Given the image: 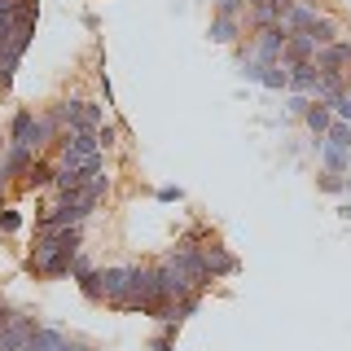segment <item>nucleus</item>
Here are the masks:
<instances>
[{
    "label": "nucleus",
    "instance_id": "obj_1",
    "mask_svg": "<svg viewBox=\"0 0 351 351\" xmlns=\"http://www.w3.org/2000/svg\"><path fill=\"white\" fill-rule=\"evenodd\" d=\"M58 110L62 128L66 132H97L110 119V110L101 106V97H58V101H49Z\"/></svg>",
    "mask_w": 351,
    "mask_h": 351
},
{
    "label": "nucleus",
    "instance_id": "obj_2",
    "mask_svg": "<svg viewBox=\"0 0 351 351\" xmlns=\"http://www.w3.org/2000/svg\"><path fill=\"white\" fill-rule=\"evenodd\" d=\"M162 263L180 272V281L189 285L193 294H206V290L215 285V277H211V268H206V255H202V250H184V246H176V241H171V246L162 250Z\"/></svg>",
    "mask_w": 351,
    "mask_h": 351
},
{
    "label": "nucleus",
    "instance_id": "obj_3",
    "mask_svg": "<svg viewBox=\"0 0 351 351\" xmlns=\"http://www.w3.org/2000/svg\"><path fill=\"white\" fill-rule=\"evenodd\" d=\"M101 145H97V132H62L58 145H53V158L62 167H84L88 158H97Z\"/></svg>",
    "mask_w": 351,
    "mask_h": 351
},
{
    "label": "nucleus",
    "instance_id": "obj_4",
    "mask_svg": "<svg viewBox=\"0 0 351 351\" xmlns=\"http://www.w3.org/2000/svg\"><path fill=\"white\" fill-rule=\"evenodd\" d=\"M101 294H106V307L123 312L132 299V263H101Z\"/></svg>",
    "mask_w": 351,
    "mask_h": 351
},
{
    "label": "nucleus",
    "instance_id": "obj_5",
    "mask_svg": "<svg viewBox=\"0 0 351 351\" xmlns=\"http://www.w3.org/2000/svg\"><path fill=\"white\" fill-rule=\"evenodd\" d=\"M40 329V316L31 312V307H14V316H9V325L0 329V351H22L27 347V338Z\"/></svg>",
    "mask_w": 351,
    "mask_h": 351
},
{
    "label": "nucleus",
    "instance_id": "obj_6",
    "mask_svg": "<svg viewBox=\"0 0 351 351\" xmlns=\"http://www.w3.org/2000/svg\"><path fill=\"white\" fill-rule=\"evenodd\" d=\"M250 49H255V58L263 62V66H281V49H285V40H290V31L281 27H263V31H250Z\"/></svg>",
    "mask_w": 351,
    "mask_h": 351
},
{
    "label": "nucleus",
    "instance_id": "obj_7",
    "mask_svg": "<svg viewBox=\"0 0 351 351\" xmlns=\"http://www.w3.org/2000/svg\"><path fill=\"white\" fill-rule=\"evenodd\" d=\"M316 71H321V75H334V80H347V71H351V36L334 40L329 49L316 53Z\"/></svg>",
    "mask_w": 351,
    "mask_h": 351
},
{
    "label": "nucleus",
    "instance_id": "obj_8",
    "mask_svg": "<svg viewBox=\"0 0 351 351\" xmlns=\"http://www.w3.org/2000/svg\"><path fill=\"white\" fill-rule=\"evenodd\" d=\"M202 255H206V268H211V277H215V281H233L237 272H241V259H237V255H233V250H228L219 237L206 241Z\"/></svg>",
    "mask_w": 351,
    "mask_h": 351
},
{
    "label": "nucleus",
    "instance_id": "obj_9",
    "mask_svg": "<svg viewBox=\"0 0 351 351\" xmlns=\"http://www.w3.org/2000/svg\"><path fill=\"white\" fill-rule=\"evenodd\" d=\"M53 176H58V158H53V154H40V158L31 162V171L18 180L14 193H44V189H53Z\"/></svg>",
    "mask_w": 351,
    "mask_h": 351
},
{
    "label": "nucleus",
    "instance_id": "obj_10",
    "mask_svg": "<svg viewBox=\"0 0 351 351\" xmlns=\"http://www.w3.org/2000/svg\"><path fill=\"white\" fill-rule=\"evenodd\" d=\"M5 136H9V145H27L31 149V141H36V110L18 106L14 114H9V123H5Z\"/></svg>",
    "mask_w": 351,
    "mask_h": 351
},
{
    "label": "nucleus",
    "instance_id": "obj_11",
    "mask_svg": "<svg viewBox=\"0 0 351 351\" xmlns=\"http://www.w3.org/2000/svg\"><path fill=\"white\" fill-rule=\"evenodd\" d=\"M206 36H211V44L233 49V44L246 40V22H241V18H219V14H211V22H206Z\"/></svg>",
    "mask_w": 351,
    "mask_h": 351
},
{
    "label": "nucleus",
    "instance_id": "obj_12",
    "mask_svg": "<svg viewBox=\"0 0 351 351\" xmlns=\"http://www.w3.org/2000/svg\"><path fill=\"white\" fill-rule=\"evenodd\" d=\"M321 14H325V0H321V5H303V0H294V9L281 18V27L290 31V36H307V31L316 27V18H321Z\"/></svg>",
    "mask_w": 351,
    "mask_h": 351
},
{
    "label": "nucleus",
    "instance_id": "obj_13",
    "mask_svg": "<svg viewBox=\"0 0 351 351\" xmlns=\"http://www.w3.org/2000/svg\"><path fill=\"white\" fill-rule=\"evenodd\" d=\"M343 36H347V22L338 18V14H329V9H325L321 18H316V27L307 31V40L316 44V53H321V49H329V44H334V40H343Z\"/></svg>",
    "mask_w": 351,
    "mask_h": 351
},
{
    "label": "nucleus",
    "instance_id": "obj_14",
    "mask_svg": "<svg viewBox=\"0 0 351 351\" xmlns=\"http://www.w3.org/2000/svg\"><path fill=\"white\" fill-rule=\"evenodd\" d=\"M97 145H101V154H106V158H110L114 149L132 145V132H128V123H123V119H114V114H110L106 123L97 128Z\"/></svg>",
    "mask_w": 351,
    "mask_h": 351
},
{
    "label": "nucleus",
    "instance_id": "obj_15",
    "mask_svg": "<svg viewBox=\"0 0 351 351\" xmlns=\"http://www.w3.org/2000/svg\"><path fill=\"white\" fill-rule=\"evenodd\" d=\"M36 158H40L36 149H27V145H9V149H5V158H0V171H5L9 180H14V189H18V180L31 171V162H36Z\"/></svg>",
    "mask_w": 351,
    "mask_h": 351
},
{
    "label": "nucleus",
    "instance_id": "obj_16",
    "mask_svg": "<svg viewBox=\"0 0 351 351\" xmlns=\"http://www.w3.org/2000/svg\"><path fill=\"white\" fill-rule=\"evenodd\" d=\"M285 71H290V93L312 97V101H316V88H321V71H316V62H299V66H285Z\"/></svg>",
    "mask_w": 351,
    "mask_h": 351
},
{
    "label": "nucleus",
    "instance_id": "obj_17",
    "mask_svg": "<svg viewBox=\"0 0 351 351\" xmlns=\"http://www.w3.org/2000/svg\"><path fill=\"white\" fill-rule=\"evenodd\" d=\"M66 338H71V334H66L62 325H53V321H40V329L27 338V347H22V351H58V347L66 343Z\"/></svg>",
    "mask_w": 351,
    "mask_h": 351
},
{
    "label": "nucleus",
    "instance_id": "obj_18",
    "mask_svg": "<svg viewBox=\"0 0 351 351\" xmlns=\"http://www.w3.org/2000/svg\"><path fill=\"white\" fill-rule=\"evenodd\" d=\"M299 62H316V44L307 36H290L281 49V66H299Z\"/></svg>",
    "mask_w": 351,
    "mask_h": 351
},
{
    "label": "nucleus",
    "instance_id": "obj_19",
    "mask_svg": "<svg viewBox=\"0 0 351 351\" xmlns=\"http://www.w3.org/2000/svg\"><path fill=\"white\" fill-rule=\"evenodd\" d=\"M329 123H334V110H329L325 101H312V110L303 114V128H307V136H325Z\"/></svg>",
    "mask_w": 351,
    "mask_h": 351
},
{
    "label": "nucleus",
    "instance_id": "obj_20",
    "mask_svg": "<svg viewBox=\"0 0 351 351\" xmlns=\"http://www.w3.org/2000/svg\"><path fill=\"white\" fill-rule=\"evenodd\" d=\"M211 237H215L211 224H202V219H197V224H189L180 237H176V246H184V250H206V241H211Z\"/></svg>",
    "mask_w": 351,
    "mask_h": 351
},
{
    "label": "nucleus",
    "instance_id": "obj_21",
    "mask_svg": "<svg viewBox=\"0 0 351 351\" xmlns=\"http://www.w3.org/2000/svg\"><path fill=\"white\" fill-rule=\"evenodd\" d=\"M259 88H268V93H290V71H285V66H263Z\"/></svg>",
    "mask_w": 351,
    "mask_h": 351
},
{
    "label": "nucleus",
    "instance_id": "obj_22",
    "mask_svg": "<svg viewBox=\"0 0 351 351\" xmlns=\"http://www.w3.org/2000/svg\"><path fill=\"white\" fill-rule=\"evenodd\" d=\"M22 228H27V211H18V206L9 202L5 211H0V237H18Z\"/></svg>",
    "mask_w": 351,
    "mask_h": 351
},
{
    "label": "nucleus",
    "instance_id": "obj_23",
    "mask_svg": "<svg viewBox=\"0 0 351 351\" xmlns=\"http://www.w3.org/2000/svg\"><path fill=\"white\" fill-rule=\"evenodd\" d=\"M75 285H80V294H84L88 303H106V294H101V263H97L84 281H75Z\"/></svg>",
    "mask_w": 351,
    "mask_h": 351
},
{
    "label": "nucleus",
    "instance_id": "obj_24",
    "mask_svg": "<svg viewBox=\"0 0 351 351\" xmlns=\"http://www.w3.org/2000/svg\"><path fill=\"white\" fill-rule=\"evenodd\" d=\"M325 141H329L334 149L351 154V123H343V119H334V123H329V132H325Z\"/></svg>",
    "mask_w": 351,
    "mask_h": 351
},
{
    "label": "nucleus",
    "instance_id": "obj_25",
    "mask_svg": "<svg viewBox=\"0 0 351 351\" xmlns=\"http://www.w3.org/2000/svg\"><path fill=\"white\" fill-rule=\"evenodd\" d=\"M202 299H206V294H184V299H176V321L189 325L197 316V307H202Z\"/></svg>",
    "mask_w": 351,
    "mask_h": 351
},
{
    "label": "nucleus",
    "instance_id": "obj_26",
    "mask_svg": "<svg viewBox=\"0 0 351 351\" xmlns=\"http://www.w3.org/2000/svg\"><path fill=\"white\" fill-rule=\"evenodd\" d=\"M93 84H97V97H101V106L110 110V106H114V84H110V71H106V66H97V71H93Z\"/></svg>",
    "mask_w": 351,
    "mask_h": 351
},
{
    "label": "nucleus",
    "instance_id": "obj_27",
    "mask_svg": "<svg viewBox=\"0 0 351 351\" xmlns=\"http://www.w3.org/2000/svg\"><path fill=\"white\" fill-rule=\"evenodd\" d=\"M316 189L329 193V197H343V193H347V176H329V171H321V176H316Z\"/></svg>",
    "mask_w": 351,
    "mask_h": 351
},
{
    "label": "nucleus",
    "instance_id": "obj_28",
    "mask_svg": "<svg viewBox=\"0 0 351 351\" xmlns=\"http://www.w3.org/2000/svg\"><path fill=\"white\" fill-rule=\"evenodd\" d=\"M211 14H219V18H246V0H211Z\"/></svg>",
    "mask_w": 351,
    "mask_h": 351
},
{
    "label": "nucleus",
    "instance_id": "obj_29",
    "mask_svg": "<svg viewBox=\"0 0 351 351\" xmlns=\"http://www.w3.org/2000/svg\"><path fill=\"white\" fill-rule=\"evenodd\" d=\"M93 268H97V259L88 255V250H80V255L71 259V281H84V277H88V272H93Z\"/></svg>",
    "mask_w": 351,
    "mask_h": 351
},
{
    "label": "nucleus",
    "instance_id": "obj_30",
    "mask_svg": "<svg viewBox=\"0 0 351 351\" xmlns=\"http://www.w3.org/2000/svg\"><path fill=\"white\" fill-rule=\"evenodd\" d=\"M285 110H290L294 119H303L307 110H312V97H299V93H285Z\"/></svg>",
    "mask_w": 351,
    "mask_h": 351
},
{
    "label": "nucleus",
    "instance_id": "obj_31",
    "mask_svg": "<svg viewBox=\"0 0 351 351\" xmlns=\"http://www.w3.org/2000/svg\"><path fill=\"white\" fill-rule=\"evenodd\" d=\"M154 197L158 202H184V189L180 184H162V189H154Z\"/></svg>",
    "mask_w": 351,
    "mask_h": 351
},
{
    "label": "nucleus",
    "instance_id": "obj_32",
    "mask_svg": "<svg viewBox=\"0 0 351 351\" xmlns=\"http://www.w3.org/2000/svg\"><path fill=\"white\" fill-rule=\"evenodd\" d=\"M58 351H101V347H93L88 338H75V334H71V338H66V343H62Z\"/></svg>",
    "mask_w": 351,
    "mask_h": 351
},
{
    "label": "nucleus",
    "instance_id": "obj_33",
    "mask_svg": "<svg viewBox=\"0 0 351 351\" xmlns=\"http://www.w3.org/2000/svg\"><path fill=\"white\" fill-rule=\"evenodd\" d=\"M9 202H14V180H9V176L0 171V211H5Z\"/></svg>",
    "mask_w": 351,
    "mask_h": 351
},
{
    "label": "nucleus",
    "instance_id": "obj_34",
    "mask_svg": "<svg viewBox=\"0 0 351 351\" xmlns=\"http://www.w3.org/2000/svg\"><path fill=\"white\" fill-rule=\"evenodd\" d=\"M149 351H176V343H171V338H162V334H154L149 338Z\"/></svg>",
    "mask_w": 351,
    "mask_h": 351
},
{
    "label": "nucleus",
    "instance_id": "obj_35",
    "mask_svg": "<svg viewBox=\"0 0 351 351\" xmlns=\"http://www.w3.org/2000/svg\"><path fill=\"white\" fill-rule=\"evenodd\" d=\"M9 316H14V303H9V299H5V294H0V329H5V325H9Z\"/></svg>",
    "mask_w": 351,
    "mask_h": 351
},
{
    "label": "nucleus",
    "instance_id": "obj_36",
    "mask_svg": "<svg viewBox=\"0 0 351 351\" xmlns=\"http://www.w3.org/2000/svg\"><path fill=\"white\" fill-rule=\"evenodd\" d=\"M334 215H338V219H351V202H347V197H338V206H334Z\"/></svg>",
    "mask_w": 351,
    "mask_h": 351
},
{
    "label": "nucleus",
    "instance_id": "obj_37",
    "mask_svg": "<svg viewBox=\"0 0 351 351\" xmlns=\"http://www.w3.org/2000/svg\"><path fill=\"white\" fill-rule=\"evenodd\" d=\"M5 149H9V136H5V132H0V158H5Z\"/></svg>",
    "mask_w": 351,
    "mask_h": 351
},
{
    "label": "nucleus",
    "instance_id": "obj_38",
    "mask_svg": "<svg viewBox=\"0 0 351 351\" xmlns=\"http://www.w3.org/2000/svg\"><path fill=\"white\" fill-rule=\"evenodd\" d=\"M343 197H347V202H351V176H347V193H343Z\"/></svg>",
    "mask_w": 351,
    "mask_h": 351
},
{
    "label": "nucleus",
    "instance_id": "obj_39",
    "mask_svg": "<svg viewBox=\"0 0 351 351\" xmlns=\"http://www.w3.org/2000/svg\"><path fill=\"white\" fill-rule=\"evenodd\" d=\"M347 176H351V154H347Z\"/></svg>",
    "mask_w": 351,
    "mask_h": 351
},
{
    "label": "nucleus",
    "instance_id": "obj_40",
    "mask_svg": "<svg viewBox=\"0 0 351 351\" xmlns=\"http://www.w3.org/2000/svg\"><path fill=\"white\" fill-rule=\"evenodd\" d=\"M303 5H321V0H303Z\"/></svg>",
    "mask_w": 351,
    "mask_h": 351
},
{
    "label": "nucleus",
    "instance_id": "obj_41",
    "mask_svg": "<svg viewBox=\"0 0 351 351\" xmlns=\"http://www.w3.org/2000/svg\"><path fill=\"white\" fill-rule=\"evenodd\" d=\"M0 9H9V0H0Z\"/></svg>",
    "mask_w": 351,
    "mask_h": 351
},
{
    "label": "nucleus",
    "instance_id": "obj_42",
    "mask_svg": "<svg viewBox=\"0 0 351 351\" xmlns=\"http://www.w3.org/2000/svg\"><path fill=\"white\" fill-rule=\"evenodd\" d=\"M347 88H351V71H347Z\"/></svg>",
    "mask_w": 351,
    "mask_h": 351
},
{
    "label": "nucleus",
    "instance_id": "obj_43",
    "mask_svg": "<svg viewBox=\"0 0 351 351\" xmlns=\"http://www.w3.org/2000/svg\"><path fill=\"white\" fill-rule=\"evenodd\" d=\"M0 66H5V58H0Z\"/></svg>",
    "mask_w": 351,
    "mask_h": 351
}]
</instances>
